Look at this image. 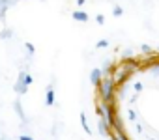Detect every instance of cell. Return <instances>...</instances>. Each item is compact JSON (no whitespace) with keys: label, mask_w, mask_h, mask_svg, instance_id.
<instances>
[{"label":"cell","mask_w":159,"mask_h":140,"mask_svg":"<svg viewBox=\"0 0 159 140\" xmlns=\"http://www.w3.org/2000/svg\"><path fill=\"white\" fill-rule=\"evenodd\" d=\"M105 73L112 90L96 99L103 134L114 129L125 140H159V52L114 60Z\"/></svg>","instance_id":"1"}]
</instances>
